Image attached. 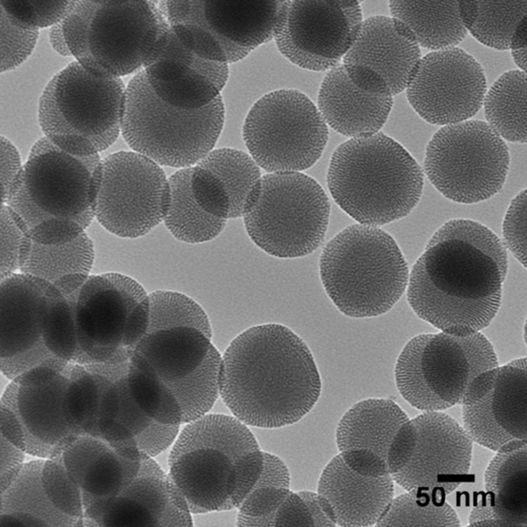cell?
<instances>
[{"label": "cell", "instance_id": "obj_27", "mask_svg": "<svg viewBox=\"0 0 527 527\" xmlns=\"http://www.w3.org/2000/svg\"><path fill=\"white\" fill-rule=\"evenodd\" d=\"M485 492L471 510L470 526H527V447L497 452L484 474Z\"/></svg>", "mask_w": 527, "mask_h": 527}, {"label": "cell", "instance_id": "obj_39", "mask_svg": "<svg viewBox=\"0 0 527 527\" xmlns=\"http://www.w3.org/2000/svg\"><path fill=\"white\" fill-rule=\"evenodd\" d=\"M142 462L110 444L83 479L81 485L83 503L103 504L116 497L136 475Z\"/></svg>", "mask_w": 527, "mask_h": 527}, {"label": "cell", "instance_id": "obj_8", "mask_svg": "<svg viewBox=\"0 0 527 527\" xmlns=\"http://www.w3.org/2000/svg\"><path fill=\"white\" fill-rule=\"evenodd\" d=\"M166 21L158 1H76L63 28L83 67L121 78L143 68Z\"/></svg>", "mask_w": 527, "mask_h": 527}, {"label": "cell", "instance_id": "obj_3", "mask_svg": "<svg viewBox=\"0 0 527 527\" xmlns=\"http://www.w3.org/2000/svg\"><path fill=\"white\" fill-rule=\"evenodd\" d=\"M234 416L207 413L179 432L168 475L192 515L237 508L261 472L264 451Z\"/></svg>", "mask_w": 527, "mask_h": 527}, {"label": "cell", "instance_id": "obj_31", "mask_svg": "<svg viewBox=\"0 0 527 527\" xmlns=\"http://www.w3.org/2000/svg\"><path fill=\"white\" fill-rule=\"evenodd\" d=\"M389 7L391 16L411 30L419 46L432 51L456 47L467 34L459 1L393 0Z\"/></svg>", "mask_w": 527, "mask_h": 527}, {"label": "cell", "instance_id": "obj_52", "mask_svg": "<svg viewBox=\"0 0 527 527\" xmlns=\"http://www.w3.org/2000/svg\"><path fill=\"white\" fill-rule=\"evenodd\" d=\"M0 279L19 272L21 248L25 234L10 208L1 204Z\"/></svg>", "mask_w": 527, "mask_h": 527}, {"label": "cell", "instance_id": "obj_37", "mask_svg": "<svg viewBox=\"0 0 527 527\" xmlns=\"http://www.w3.org/2000/svg\"><path fill=\"white\" fill-rule=\"evenodd\" d=\"M45 459L33 458L26 461L15 480L1 493V514H25L47 526L82 525L80 521L60 512L48 499L42 479Z\"/></svg>", "mask_w": 527, "mask_h": 527}, {"label": "cell", "instance_id": "obj_23", "mask_svg": "<svg viewBox=\"0 0 527 527\" xmlns=\"http://www.w3.org/2000/svg\"><path fill=\"white\" fill-rule=\"evenodd\" d=\"M421 58L419 46L411 30L392 16L379 15L363 20L342 62L375 72L394 96L406 89Z\"/></svg>", "mask_w": 527, "mask_h": 527}, {"label": "cell", "instance_id": "obj_6", "mask_svg": "<svg viewBox=\"0 0 527 527\" xmlns=\"http://www.w3.org/2000/svg\"><path fill=\"white\" fill-rule=\"evenodd\" d=\"M321 280L345 315L375 317L390 311L407 288L409 270L395 239L379 227L350 225L325 245Z\"/></svg>", "mask_w": 527, "mask_h": 527}, {"label": "cell", "instance_id": "obj_4", "mask_svg": "<svg viewBox=\"0 0 527 527\" xmlns=\"http://www.w3.org/2000/svg\"><path fill=\"white\" fill-rule=\"evenodd\" d=\"M101 159L69 153L44 136L32 146L5 204L26 236L43 244L71 241L95 219Z\"/></svg>", "mask_w": 527, "mask_h": 527}, {"label": "cell", "instance_id": "obj_43", "mask_svg": "<svg viewBox=\"0 0 527 527\" xmlns=\"http://www.w3.org/2000/svg\"><path fill=\"white\" fill-rule=\"evenodd\" d=\"M147 333L175 327L198 329L212 339L208 315L197 302L184 293L157 290L149 294Z\"/></svg>", "mask_w": 527, "mask_h": 527}, {"label": "cell", "instance_id": "obj_40", "mask_svg": "<svg viewBox=\"0 0 527 527\" xmlns=\"http://www.w3.org/2000/svg\"><path fill=\"white\" fill-rule=\"evenodd\" d=\"M101 391L100 373L91 372L80 365L72 368L68 374L63 409L66 421L74 435H96Z\"/></svg>", "mask_w": 527, "mask_h": 527}, {"label": "cell", "instance_id": "obj_2", "mask_svg": "<svg viewBox=\"0 0 527 527\" xmlns=\"http://www.w3.org/2000/svg\"><path fill=\"white\" fill-rule=\"evenodd\" d=\"M219 395L247 426L273 429L294 424L318 401L322 381L305 342L278 323L252 326L222 356Z\"/></svg>", "mask_w": 527, "mask_h": 527}, {"label": "cell", "instance_id": "obj_28", "mask_svg": "<svg viewBox=\"0 0 527 527\" xmlns=\"http://www.w3.org/2000/svg\"><path fill=\"white\" fill-rule=\"evenodd\" d=\"M409 418L390 398H370L354 404L344 414L336 429L340 453L373 455L387 462L396 434Z\"/></svg>", "mask_w": 527, "mask_h": 527}, {"label": "cell", "instance_id": "obj_14", "mask_svg": "<svg viewBox=\"0 0 527 527\" xmlns=\"http://www.w3.org/2000/svg\"><path fill=\"white\" fill-rule=\"evenodd\" d=\"M242 130L250 155L268 173L310 168L321 156L329 133L318 107L293 89L273 91L258 99Z\"/></svg>", "mask_w": 527, "mask_h": 527}, {"label": "cell", "instance_id": "obj_61", "mask_svg": "<svg viewBox=\"0 0 527 527\" xmlns=\"http://www.w3.org/2000/svg\"><path fill=\"white\" fill-rule=\"evenodd\" d=\"M63 20L50 27L49 39L53 49L64 57L72 56L67 44L63 28Z\"/></svg>", "mask_w": 527, "mask_h": 527}, {"label": "cell", "instance_id": "obj_9", "mask_svg": "<svg viewBox=\"0 0 527 527\" xmlns=\"http://www.w3.org/2000/svg\"><path fill=\"white\" fill-rule=\"evenodd\" d=\"M224 119L222 95L200 109L179 108L157 96L142 69L126 86L121 133L135 152L160 166L185 168L213 150Z\"/></svg>", "mask_w": 527, "mask_h": 527}, {"label": "cell", "instance_id": "obj_19", "mask_svg": "<svg viewBox=\"0 0 527 527\" xmlns=\"http://www.w3.org/2000/svg\"><path fill=\"white\" fill-rule=\"evenodd\" d=\"M406 90L409 103L422 119L444 126L468 120L478 112L487 82L480 63L455 47L421 58Z\"/></svg>", "mask_w": 527, "mask_h": 527}, {"label": "cell", "instance_id": "obj_54", "mask_svg": "<svg viewBox=\"0 0 527 527\" xmlns=\"http://www.w3.org/2000/svg\"><path fill=\"white\" fill-rule=\"evenodd\" d=\"M180 427V425L153 420L134 439L142 460L153 459L172 445L179 433Z\"/></svg>", "mask_w": 527, "mask_h": 527}, {"label": "cell", "instance_id": "obj_21", "mask_svg": "<svg viewBox=\"0 0 527 527\" xmlns=\"http://www.w3.org/2000/svg\"><path fill=\"white\" fill-rule=\"evenodd\" d=\"M102 508L97 524L108 527H179L190 517L183 494L153 459Z\"/></svg>", "mask_w": 527, "mask_h": 527}, {"label": "cell", "instance_id": "obj_15", "mask_svg": "<svg viewBox=\"0 0 527 527\" xmlns=\"http://www.w3.org/2000/svg\"><path fill=\"white\" fill-rule=\"evenodd\" d=\"M169 179L160 165L133 151H119L101 160L96 188L95 219L121 238L147 234L169 210Z\"/></svg>", "mask_w": 527, "mask_h": 527}, {"label": "cell", "instance_id": "obj_57", "mask_svg": "<svg viewBox=\"0 0 527 527\" xmlns=\"http://www.w3.org/2000/svg\"><path fill=\"white\" fill-rule=\"evenodd\" d=\"M27 454L0 435V489L4 492L15 480Z\"/></svg>", "mask_w": 527, "mask_h": 527}, {"label": "cell", "instance_id": "obj_30", "mask_svg": "<svg viewBox=\"0 0 527 527\" xmlns=\"http://www.w3.org/2000/svg\"><path fill=\"white\" fill-rule=\"evenodd\" d=\"M214 345L198 329L175 327L147 333L134 353L147 362L160 380L168 383L195 371Z\"/></svg>", "mask_w": 527, "mask_h": 527}, {"label": "cell", "instance_id": "obj_48", "mask_svg": "<svg viewBox=\"0 0 527 527\" xmlns=\"http://www.w3.org/2000/svg\"><path fill=\"white\" fill-rule=\"evenodd\" d=\"M1 72L13 70L26 60L37 43L39 30L22 27L0 7Z\"/></svg>", "mask_w": 527, "mask_h": 527}, {"label": "cell", "instance_id": "obj_41", "mask_svg": "<svg viewBox=\"0 0 527 527\" xmlns=\"http://www.w3.org/2000/svg\"><path fill=\"white\" fill-rule=\"evenodd\" d=\"M290 479L272 467L262 469L237 508V526H273L275 514L291 490Z\"/></svg>", "mask_w": 527, "mask_h": 527}, {"label": "cell", "instance_id": "obj_17", "mask_svg": "<svg viewBox=\"0 0 527 527\" xmlns=\"http://www.w3.org/2000/svg\"><path fill=\"white\" fill-rule=\"evenodd\" d=\"M73 303L79 355L97 364L128 361L124 345L129 323L149 311V295L136 280L119 272L91 274Z\"/></svg>", "mask_w": 527, "mask_h": 527}, {"label": "cell", "instance_id": "obj_10", "mask_svg": "<svg viewBox=\"0 0 527 527\" xmlns=\"http://www.w3.org/2000/svg\"><path fill=\"white\" fill-rule=\"evenodd\" d=\"M498 365L497 354L480 332L456 336L444 332L416 335L405 344L395 366L402 398L424 412L461 404L472 380Z\"/></svg>", "mask_w": 527, "mask_h": 527}, {"label": "cell", "instance_id": "obj_58", "mask_svg": "<svg viewBox=\"0 0 527 527\" xmlns=\"http://www.w3.org/2000/svg\"><path fill=\"white\" fill-rule=\"evenodd\" d=\"M0 425V435L26 452L27 435L25 427L14 409L2 402Z\"/></svg>", "mask_w": 527, "mask_h": 527}, {"label": "cell", "instance_id": "obj_12", "mask_svg": "<svg viewBox=\"0 0 527 527\" xmlns=\"http://www.w3.org/2000/svg\"><path fill=\"white\" fill-rule=\"evenodd\" d=\"M472 452V440L454 419L424 412L399 429L387 463L393 480L407 491L444 501L465 482Z\"/></svg>", "mask_w": 527, "mask_h": 527}, {"label": "cell", "instance_id": "obj_49", "mask_svg": "<svg viewBox=\"0 0 527 527\" xmlns=\"http://www.w3.org/2000/svg\"><path fill=\"white\" fill-rule=\"evenodd\" d=\"M109 445L98 436L82 434L73 438L62 449L60 455L63 463L71 477L80 487L89 469Z\"/></svg>", "mask_w": 527, "mask_h": 527}, {"label": "cell", "instance_id": "obj_29", "mask_svg": "<svg viewBox=\"0 0 527 527\" xmlns=\"http://www.w3.org/2000/svg\"><path fill=\"white\" fill-rule=\"evenodd\" d=\"M93 260V243L86 232L60 244H43L25 236L18 272L48 282L69 299L91 274Z\"/></svg>", "mask_w": 527, "mask_h": 527}, {"label": "cell", "instance_id": "obj_11", "mask_svg": "<svg viewBox=\"0 0 527 527\" xmlns=\"http://www.w3.org/2000/svg\"><path fill=\"white\" fill-rule=\"evenodd\" d=\"M330 213L322 186L301 172L268 173L255 205L243 217L252 242L280 258L304 257L324 241Z\"/></svg>", "mask_w": 527, "mask_h": 527}, {"label": "cell", "instance_id": "obj_7", "mask_svg": "<svg viewBox=\"0 0 527 527\" xmlns=\"http://www.w3.org/2000/svg\"><path fill=\"white\" fill-rule=\"evenodd\" d=\"M126 92L120 77L96 75L73 61L52 76L40 97L41 129L69 153L99 154L121 133Z\"/></svg>", "mask_w": 527, "mask_h": 527}, {"label": "cell", "instance_id": "obj_22", "mask_svg": "<svg viewBox=\"0 0 527 527\" xmlns=\"http://www.w3.org/2000/svg\"><path fill=\"white\" fill-rule=\"evenodd\" d=\"M393 481L390 473L353 468L339 453L323 469L317 493L330 506L338 526H375L393 499Z\"/></svg>", "mask_w": 527, "mask_h": 527}, {"label": "cell", "instance_id": "obj_60", "mask_svg": "<svg viewBox=\"0 0 527 527\" xmlns=\"http://www.w3.org/2000/svg\"><path fill=\"white\" fill-rule=\"evenodd\" d=\"M526 16L515 31L510 44L513 60L519 69L526 72Z\"/></svg>", "mask_w": 527, "mask_h": 527}, {"label": "cell", "instance_id": "obj_47", "mask_svg": "<svg viewBox=\"0 0 527 527\" xmlns=\"http://www.w3.org/2000/svg\"><path fill=\"white\" fill-rule=\"evenodd\" d=\"M75 2L0 0V7L17 24L39 30L63 21Z\"/></svg>", "mask_w": 527, "mask_h": 527}, {"label": "cell", "instance_id": "obj_45", "mask_svg": "<svg viewBox=\"0 0 527 527\" xmlns=\"http://www.w3.org/2000/svg\"><path fill=\"white\" fill-rule=\"evenodd\" d=\"M42 479L48 498L56 508L84 523L81 488L68 474L60 453L44 460Z\"/></svg>", "mask_w": 527, "mask_h": 527}, {"label": "cell", "instance_id": "obj_51", "mask_svg": "<svg viewBox=\"0 0 527 527\" xmlns=\"http://www.w3.org/2000/svg\"><path fill=\"white\" fill-rule=\"evenodd\" d=\"M193 195L198 204L208 213L228 219L229 201L219 179L208 170L192 166L190 179Z\"/></svg>", "mask_w": 527, "mask_h": 527}, {"label": "cell", "instance_id": "obj_50", "mask_svg": "<svg viewBox=\"0 0 527 527\" xmlns=\"http://www.w3.org/2000/svg\"><path fill=\"white\" fill-rule=\"evenodd\" d=\"M526 204L525 188L512 200L502 224L503 244L526 268Z\"/></svg>", "mask_w": 527, "mask_h": 527}, {"label": "cell", "instance_id": "obj_32", "mask_svg": "<svg viewBox=\"0 0 527 527\" xmlns=\"http://www.w3.org/2000/svg\"><path fill=\"white\" fill-rule=\"evenodd\" d=\"M196 165L221 181L229 199V219L242 217L257 202L262 176L260 167L250 154L234 148L213 149Z\"/></svg>", "mask_w": 527, "mask_h": 527}, {"label": "cell", "instance_id": "obj_36", "mask_svg": "<svg viewBox=\"0 0 527 527\" xmlns=\"http://www.w3.org/2000/svg\"><path fill=\"white\" fill-rule=\"evenodd\" d=\"M462 21L478 42L498 50L510 49L512 36L526 16L527 0L459 1Z\"/></svg>", "mask_w": 527, "mask_h": 527}, {"label": "cell", "instance_id": "obj_35", "mask_svg": "<svg viewBox=\"0 0 527 527\" xmlns=\"http://www.w3.org/2000/svg\"><path fill=\"white\" fill-rule=\"evenodd\" d=\"M192 167L182 168L169 179L171 203L164 221L175 238L197 243L217 237L224 229L227 220L209 214L197 202L191 187Z\"/></svg>", "mask_w": 527, "mask_h": 527}, {"label": "cell", "instance_id": "obj_42", "mask_svg": "<svg viewBox=\"0 0 527 527\" xmlns=\"http://www.w3.org/2000/svg\"><path fill=\"white\" fill-rule=\"evenodd\" d=\"M461 525L456 513L446 500H433L407 491L393 498L375 526Z\"/></svg>", "mask_w": 527, "mask_h": 527}, {"label": "cell", "instance_id": "obj_56", "mask_svg": "<svg viewBox=\"0 0 527 527\" xmlns=\"http://www.w3.org/2000/svg\"><path fill=\"white\" fill-rule=\"evenodd\" d=\"M273 526H314L308 507L297 492L290 491L275 514Z\"/></svg>", "mask_w": 527, "mask_h": 527}, {"label": "cell", "instance_id": "obj_18", "mask_svg": "<svg viewBox=\"0 0 527 527\" xmlns=\"http://www.w3.org/2000/svg\"><path fill=\"white\" fill-rule=\"evenodd\" d=\"M526 358L485 371L462 400L464 428L472 441L497 452L527 447Z\"/></svg>", "mask_w": 527, "mask_h": 527}, {"label": "cell", "instance_id": "obj_26", "mask_svg": "<svg viewBox=\"0 0 527 527\" xmlns=\"http://www.w3.org/2000/svg\"><path fill=\"white\" fill-rule=\"evenodd\" d=\"M280 1H202L195 24L220 44L229 64L274 38Z\"/></svg>", "mask_w": 527, "mask_h": 527}, {"label": "cell", "instance_id": "obj_38", "mask_svg": "<svg viewBox=\"0 0 527 527\" xmlns=\"http://www.w3.org/2000/svg\"><path fill=\"white\" fill-rule=\"evenodd\" d=\"M222 356L214 345L203 362L192 373L175 382L164 383L181 409L183 424L208 413L219 395Z\"/></svg>", "mask_w": 527, "mask_h": 527}, {"label": "cell", "instance_id": "obj_5", "mask_svg": "<svg viewBox=\"0 0 527 527\" xmlns=\"http://www.w3.org/2000/svg\"><path fill=\"white\" fill-rule=\"evenodd\" d=\"M327 183L337 204L360 224L379 227L407 216L421 198L423 170L383 133L352 138L331 157Z\"/></svg>", "mask_w": 527, "mask_h": 527}, {"label": "cell", "instance_id": "obj_20", "mask_svg": "<svg viewBox=\"0 0 527 527\" xmlns=\"http://www.w3.org/2000/svg\"><path fill=\"white\" fill-rule=\"evenodd\" d=\"M393 104V95L379 75L363 66L341 62L324 78L317 107L327 125L352 138L380 132Z\"/></svg>", "mask_w": 527, "mask_h": 527}, {"label": "cell", "instance_id": "obj_44", "mask_svg": "<svg viewBox=\"0 0 527 527\" xmlns=\"http://www.w3.org/2000/svg\"><path fill=\"white\" fill-rule=\"evenodd\" d=\"M41 341L54 357L67 362L78 357L79 347L73 305L63 295L51 305L44 317Z\"/></svg>", "mask_w": 527, "mask_h": 527}, {"label": "cell", "instance_id": "obj_25", "mask_svg": "<svg viewBox=\"0 0 527 527\" xmlns=\"http://www.w3.org/2000/svg\"><path fill=\"white\" fill-rule=\"evenodd\" d=\"M68 380V375L62 372L43 382L18 384L12 381V398L1 402L13 408L22 422L26 432L27 454L53 456L76 436L64 413Z\"/></svg>", "mask_w": 527, "mask_h": 527}, {"label": "cell", "instance_id": "obj_34", "mask_svg": "<svg viewBox=\"0 0 527 527\" xmlns=\"http://www.w3.org/2000/svg\"><path fill=\"white\" fill-rule=\"evenodd\" d=\"M489 126L503 139L526 143V73L502 74L486 92L483 104Z\"/></svg>", "mask_w": 527, "mask_h": 527}, {"label": "cell", "instance_id": "obj_1", "mask_svg": "<svg viewBox=\"0 0 527 527\" xmlns=\"http://www.w3.org/2000/svg\"><path fill=\"white\" fill-rule=\"evenodd\" d=\"M506 249L481 223L451 219L435 232L409 273L407 301L442 332L468 336L497 314L508 271Z\"/></svg>", "mask_w": 527, "mask_h": 527}, {"label": "cell", "instance_id": "obj_24", "mask_svg": "<svg viewBox=\"0 0 527 527\" xmlns=\"http://www.w3.org/2000/svg\"><path fill=\"white\" fill-rule=\"evenodd\" d=\"M62 295L48 282L23 273L1 280V359L16 357L42 343L43 320Z\"/></svg>", "mask_w": 527, "mask_h": 527}, {"label": "cell", "instance_id": "obj_53", "mask_svg": "<svg viewBox=\"0 0 527 527\" xmlns=\"http://www.w3.org/2000/svg\"><path fill=\"white\" fill-rule=\"evenodd\" d=\"M169 25L181 43L190 51L204 59L229 64L220 44L206 29L190 23Z\"/></svg>", "mask_w": 527, "mask_h": 527}, {"label": "cell", "instance_id": "obj_33", "mask_svg": "<svg viewBox=\"0 0 527 527\" xmlns=\"http://www.w3.org/2000/svg\"><path fill=\"white\" fill-rule=\"evenodd\" d=\"M143 69L157 96L179 108L200 109L221 95V91L209 79L175 60L156 59L146 64Z\"/></svg>", "mask_w": 527, "mask_h": 527}, {"label": "cell", "instance_id": "obj_46", "mask_svg": "<svg viewBox=\"0 0 527 527\" xmlns=\"http://www.w3.org/2000/svg\"><path fill=\"white\" fill-rule=\"evenodd\" d=\"M159 58L175 60L191 66L215 84L221 82L227 72L225 63L203 58L186 48L173 32L168 23L163 27L145 65Z\"/></svg>", "mask_w": 527, "mask_h": 527}, {"label": "cell", "instance_id": "obj_16", "mask_svg": "<svg viewBox=\"0 0 527 527\" xmlns=\"http://www.w3.org/2000/svg\"><path fill=\"white\" fill-rule=\"evenodd\" d=\"M363 21L357 1H280L273 39L295 65L329 71L342 61Z\"/></svg>", "mask_w": 527, "mask_h": 527}, {"label": "cell", "instance_id": "obj_13", "mask_svg": "<svg viewBox=\"0 0 527 527\" xmlns=\"http://www.w3.org/2000/svg\"><path fill=\"white\" fill-rule=\"evenodd\" d=\"M510 164L504 139L486 122L468 119L444 126L433 134L426 148L423 169L446 198L470 204L501 190Z\"/></svg>", "mask_w": 527, "mask_h": 527}, {"label": "cell", "instance_id": "obj_59", "mask_svg": "<svg viewBox=\"0 0 527 527\" xmlns=\"http://www.w3.org/2000/svg\"><path fill=\"white\" fill-rule=\"evenodd\" d=\"M297 493L305 502L314 526H335L337 525L330 506L318 493L305 490Z\"/></svg>", "mask_w": 527, "mask_h": 527}, {"label": "cell", "instance_id": "obj_55", "mask_svg": "<svg viewBox=\"0 0 527 527\" xmlns=\"http://www.w3.org/2000/svg\"><path fill=\"white\" fill-rule=\"evenodd\" d=\"M1 204H4L23 170L19 152L7 137L1 136Z\"/></svg>", "mask_w": 527, "mask_h": 527}]
</instances>
